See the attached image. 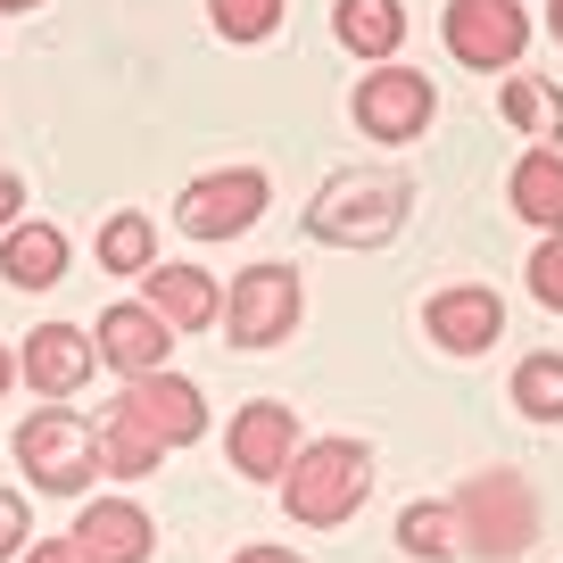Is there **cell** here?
<instances>
[{
	"label": "cell",
	"instance_id": "obj_27",
	"mask_svg": "<svg viewBox=\"0 0 563 563\" xmlns=\"http://www.w3.org/2000/svg\"><path fill=\"white\" fill-rule=\"evenodd\" d=\"M18 563H91V555H84V539L67 530V539H42V547H25Z\"/></svg>",
	"mask_w": 563,
	"mask_h": 563
},
{
	"label": "cell",
	"instance_id": "obj_21",
	"mask_svg": "<svg viewBox=\"0 0 563 563\" xmlns=\"http://www.w3.org/2000/svg\"><path fill=\"white\" fill-rule=\"evenodd\" d=\"M398 547H406V555H422V563H448V555H464L456 497H422V506H406V514H398Z\"/></svg>",
	"mask_w": 563,
	"mask_h": 563
},
{
	"label": "cell",
	"instance_id": "obj_3",
	"mask_svg": "<svg viewBox=\"0 0 563 563\" xmlns=\"http://www.w3.org/2000/svg\"><path fill=\"white\" fill-rule=\"evenodd\" d=\"M456 522H464V555L506 563L539 539V497H530L522 473H481L456 489Z\"/></svg>",
	"mask_w": 563,
	"mask_h": 563
},
{
	"label": "cell",
	"instance_id": "obj_5",
	"mask_svg": "<svg viewBox=\"0 0 563 563\" xmlns=\"http://www.w3.org/2000/svg\"><path fill=\"white\" fill-rule=\"evenodd\" d=\"M299 307H307L299 265H249V274L224 290V340H232L241 356L282 349V340L299 332Z\"/></svg>",
	"mask_w": 563,
	"mask_h": 563
},
{
	"label": "cell",
	"instance_id": "obj_28",
	"mask_svg": "<svg viewBox=\"0 0 563 563\" xmlns=\"http://www.w3.org/2000/svg\"><path fill=\"white\" fill-rule=\"evenodd\" d=\"M18 216H25V183H18V175H9V166H0V232L18 224Z\"/></svg>",
	"mask_w": 563,
	"mask_h": 563
},
{
	"label": "cell",
	"instance_id": "obj_25",
	"mask_svg": "<svg viewBox=\"0 0 563 563\" xmlns=\"http://www.w3.org/2000/svg\"><path fill=\"white\" fill-rule=\"evenodd\" d=\"M530 299L563 316V232H547V241L530 249Z\"/></svg>",
	"mask_w": 563,
	"mask_h": 563
},
{
	"label": "cell",
	"instance_id": "obj_1",
	"mask_svg": "<svg viewBox=\"0 0 563 563\" xmlns=\"http://www.w3.org/2000/svg\"><path fill=\"white\" fill-rule=\"evenodd\" d=\"M415 216V175L406 166H340L316 199H307V232L323 249H382Z\"/></svg>",
	"mask_w": 563,
	"mask_h": 563
},
{
	"label": "cell",
	"instance_id": "obj_7",
	"mask_svg": "<svg viewBox=\"0 0 563 563\" xmlns=\"http://www.w3.org/2000/svg\"><path fill=\"white\" fill-rule=\"evenodd\" d=\"M530 51L522 0H448V58L473 75H514Z\"/></svg>",
	"mask_w": 563,
	"mask_h": 563
},
{
	"label": "cell",
	"instance_id": "obj_32",
	"mask_svg": "<svg viewBox=\"0 0 563 563\" xmlns=\"http://www.w3.org/2000/svg\"><path fill=\"white\" fill-rule=\"evenodd\" d=\"M0 9H42V0H0Z\"/></svg>",
	"mask_w": 563,
	"mask_h": 563
},
{
	"label": "cell",
	"instance_id": "obj_16",
	"mask_svg": "<svg viewBox=\"0 0 563 563\" xmlns=\"http://www.w3.org/2000/svg\"><path fill=\"white\" fill-rule=\"evenodd\" d=\"M141 299L166 316V332H208V323L224 316V299H216V282L199 274V265H150V274H141Z\"/></svg>",
	"mask_w": 563,
	"mask_h": 563
},
{
	"label": "cell",
	"instance_id": "obj_13",
	"mask_svg": "<svg viewBox=\"0 0 563 563\" xmlns=\"http://www.w3.org/2000/svg\"><path fill=\"white\" fill-rule=\"evenodd\" d=\"M422 332H431V349H448V356H481V349H497V332H506V299H497L489 282L431 290V307H422Z\"/></svg>",
	"mask_w": 563,
	"mask_h": 563
},
{
	"label": "cell",
	"instance_id": "obj_18",
	"mask_svg": "<svg viewBox=\"0 0 563 563\" xmlns=\"http://www.w3.org/2000/svg\"><path fill=\"white\" fill-rule=\"evenodd\" d=\"M506 199H514V216H522L539 241H547V232H563V150H522Z\"/></svg>",
	"mask_w": 563,
	"mask_h": 563
},
{
	"label": "cell",
	"instance_id": "obj_30",
	"mask_svg": "<svg viewBox=\"0 0 563 563\" xmlns=\"http://www.w3.org/2000/svg\"><path fill=\"white\" fill-rule=\"evenodd\" d=\"M9 389H18V349L0 340V398H9Z\"/></svg>",
	"mask_w": 563,
	"mask_h": 563
},
{
	"label": "cell",
	"instance_id": "obj_8",
	"mask_svg": "<svg viewBox=\"0 0 563 563\" xmlns=\"http://www.w3.org/2000/svg\"><path fill=\"white\" fill-rule=\"evenodd\" d=\"M265 199H274V183H265L257 166H216V175H199L191 191L175 199V224L191 232V241H241L265 216Z\"/></svg>",
	"mask_w": 563,
	"mask_h": 563
},
{
	"label": "cell",
	"instance_id": "obj_14",
	"mask_svg": "<svg viewBox=\"0 0 563 563\" xmlns=\"http://www.w3.org/2000/svg\"><path fill=\"white\" fill-rule=\"evenodd\" d=\"M75 539H84L91 563H150L158 522H150V506H133V497H91V506L75 514Z\"/></svg>",
	"mask_w": 563,
	"mask_h": 563
},
{
	"label": "cell",
	"instance_id": "obj_4",
	"mask_svg": "<svg viewBox=\"0 0 563 563\" xmlns=\"http://www.w3.org/2000/svg\"><path fill=\"white\" fill-rule=\"evenodd\" d=\"M18 464L34 489L51 497H84V481H100V440H91V422L67 415V406H42V415L18 422Z\"/></svg>",
	"mask_w": 563,
	"mask_h": 563
},
{
	"label": "cell",
	"instance_id": "obj_2",
	"mask_svg": "<svg viewBox=\"0 0 563 563\" xmlns=\"http://www.w3.org/2000/svg\"><path fill=\"white\" fill-rule=\"evenodd\" d=\"M373 497V448L365 440H307L282 473V514L307 530H340Z\"/></svg>",
	"mask_w": 563,
	"mask_h": 563
},
{
	"label": "cell",
	"instance_id": "obj_10",
	"mask_svg": "<svg viewBox=\"0 0 563 563\" xmlns=\"http://www.w3.org/2000/svg\"><path fill=\"white\" fill-rule=\"evenodd\" d=\"M100 373V349H91L84 323H34V332L18 340V382L34 389V398H75V389Z\"/></svg>",
	"mask_w": 563,
	"mask_h": 563
},
{
	"label": "cell",
	"instance_id": "obj_9",
	"mask_svg": "<svg viewBox=\"0 0 563 563\" xmlns=\"http://www.w3.org/2000/svg\"><path fill=\"white\" fill-rule=\"evenodd\" d=\"M299 415L282 398H249L241 415H232V431H224V456H232V473L241 481H265V489H282V473H290V456H299Z\"/></svg>",
	"mask_w": 563,
	"mask_h": 563
},
{
	"label": "cell",
	"instance_id": "obj_15",
	"mask_svg": "<svg viewBox=\"0 0 563 563\" xmlns=\"http://www.w3.org/2000/svg\"><path fill=\"white\" fill-rule=\"evenodd\" d=\"M67 232L58 224H34V216H18V224L0 232V282H18V290H51V282H67Z\"/></svg>",
	"mask_w": 563,
	"mask_h": 563
},
{
	"label": "cell",
	"instance_id": "obj_24",
	"mask_svg": "<svg viewBox=\"0 0 563 563\" xmlns=\"http://www.w3.org/2000/svg\"><path fill=\"white\" fill-rule=\"evenodd\" d=\"M208 18L224 42H265L282 25V0H208Z\"/></svg>",
	"mask_w": 563,
	"mask_h": 563
},
{
	"label": "cell",
	"instance_id": "obj_29",
	"mask_svg": "<svg viewBox=\"0 0 563 563\" xmlns=\"http://www.w3.org/2000/svg\"><path fill=\"white\" fill-rule=\"evenodd\" d=\"M232 563H307V555H299V547H241Z\"/></svg>",
	"mask_w": 563,
	"mask_h": 563
},
{
	"label": "cell",
	"instance_id": "obj_20",
	"mask_svg": "<svg viewBox=\"0 0 563 563\" xmlns=\"http://www.w3.org/2000/svg\"><path fill=\"white\" fill-rule=\"evenodd\" d=\"M91 440H100V473H108V481H150V473H158V456H166V448L150 440V431H141L124 406L91 415Z\"/></svg>",
	"mask_w": 563,
	"mask_h": 563
},
{
	"label": "cell",
	"instance_id": "obj_19",
	"mask_svg": "<svg viewBox=\"0 0 563 563\" xmlns=\"http://www.w3.org/2000/svg\"><path fill=\"white\" fill-rule=\"evenodd\" d=\"M497 108H506L514 133H530V150H563V91L547 75H506L497 84Z\"/></svg>",
	"mask_w": 563,
	"mask_h": 563
},
{
	"label": "cell",
	"instance_id": "obj_6",
	"mask_svg": "<svg viewBox=\"0 0 563 563\" xmlns=\"http://www.w3.org/2000/svg\"><path fill=\"white\" fill-rule=\"evenodd\" d=\"M349 117H356V133H365V141L406 150L422 124L440 117V91H431V75H422V67H398V58H389V67H373L365 84H356Z\"/></svg>",
	"mask_w": 563,
	"mask_h": 563
},
{
	"label": "cell",
	"instance_id": "obj_26",
	"mask_svg": "<svg viewBox=\"0 0 563 563\" xmlns=\"http://www.w3.org/2000/svg\"><path fill=\"white\" fill-rule=\"evenodd\" d=\"M25 547H34V506L18 489H0V563H18Z\"/></svg>",
	"mask_w": 563,
	"mask_h": 563
},
{
	"label": "cell",
	"instance_id": "obj_31",
	"mask_svg": "<svg viewBox=\"0 0 563 563\" xmlns=\"http://www.w3.org/2000/svg\"><path fill=\"white\" fill-rule=\"evenodd\" d=\"M547 25H555V42H563V0H547Z\"/></svg>",
	"mask_w": 563,
	"mask_h": 563
},
{
	"label": "cell",
	"instance_id": "obj_12",
	"mask_svg": "<svg viewBox=\"0 0 563 563\" xmlns=\"http://www.w3.org/2000/svg\"><path fill=\"white\" fill-rule=\"evenodd\" d=\"M124 415L150 431L158 448H191V440H208V398H199L183 373H141V382H124Z\"/></svg>",
	"mask_w": 563,
	"mask_h": 563
},
{
	"label": "cell",
	"instance_id": "obj_11",
	"mask_svg": "<svg viewBox=\"0 0 563 563\" xmlns=\"http://www.w3.org/2000/svg\"><path fill=\"white\" fill-rule=\"evenodd\" d=\"M91 349H100V365H117L124 382H141V373H166L175 332H166V316L150 299H117V307H100V323H91Z\"/></svg>",
	"mask_w": 563,
	"mask_h": 563
},
{
	"label": "cell",
	"instance_id": "obj_22",
	"mask_svg": "<svg viewBox=\"0 0 563 563\" xmlns=\"http://www.w3.org/2000/svg\"><path fill=\"white\" fill-rule=\"evenodd\" d=\"M91 257H100L108 274L141 282L150 265H158V232H150V216H108V224H100V241H91Z\"/></svg>",
	"mask_w": 563,
	"mask_h": 563
},
{
	"label": "cell",
	"instance_id": "obj_23",
	"mask_svg": "<svg viewBox=\"0 0 563 563\" xmlns=\"http://www.w3.org/2000/svg\"><path fill=\"white\" fill-rule=\"evenodd\" d=\"M514 415L530 422H563V349H539L514 365Z\"/></svg>",
	"mask_w": 563,
	"mask_h": 563
},
{
	"label": "cell",
	"instance_id": "obj_17",
	"mask_svg": "<svg viewBox=\"0 0 563 563\" xmlns=\"http://www.w3.org/2000/svg\"><path fill=\"white\" fill-rule=\"evenodd\" d=\"M332 34H340L349 58L389 67V58L406 51V9H398V0H332Z\"/></svg>",
	"mask_w": 563,
	"mask_h": 563
}]
</instances>
